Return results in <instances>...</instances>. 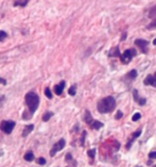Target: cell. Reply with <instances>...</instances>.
Masks as SVG:
<instances>
[{
	"instance_id": "cell-16",
	"label": "cell",
	"mask_w": 156,
	"mask_h": 167,
	"mask_svg": "<svg viewBox=\"0 0 156 167\" xmlns=\"http://www.w3.org/2000/svg\"><path fill=\"white\" fill-rule=\"evenodd\" d=\"M24 160H27V161H33V160H35L33 152H32V151H28V152L24 155Z\"/></svg>"
},
{
	"instance_id": "cell-4",
	"label": "cell",
	"mask_w": 156,
	"mask_h": 167,
	"mask_svg": "<svg viewBox=\"0 0 156 167\" xmlns=\"http://www.w3.org/2000/svg\"><path fill=\"white\" fill-rule=\"evenodd\" d=\"M135 55H137V52H135V49H127V51H125L119 57H121V62L123 63V64H127V63H130L132 61V59L134 57Z\"/></svg>"
},
{
	"instance_id": "cell-9",
	"label": "cell",
	"mask_w": 156,
	"mask_h": 167,
	"mask_svg": "<svg viewBox=\"0 0 156 167\" xmlns=\"http://www.w3.org/2000/svg\"><path fill=\"white\" fill-rule=\"evenodd\" d=\"M133 98H134V101L139 105H145L146 104V98L140 97V96H139V93H138V91H133Z\"/></svg>"
},
{
	"instance_id": "cell-3",
	"label": "cell",
	"mask_w": 156,
	"mask_h": 167,
	"mask_svg": "<svg viewBox=\"0 0 156 167\" xmlns=\"http://www.w3.org/2000/svg\"><path fill=\"white\" fill-rule=\"evenodd\" d=\"M15 121L13 120H2L1 124H0V129L5 133V134H11L15 127Z\"/></svg>"
},
{
	"instance_id": "cell-10",
	"label": "cell",
	"mask_w": 156,
	"mask_h": 167,
	"mask_svg": "<svg viewBox=\"0 0 156 167\" xmlns=\"http://www.w3.org/2000/svg\"><path fill=\"white\" fill-rule=\"evenodd\" d=\"M64 87H65V81H61L60 84L55 85V86H54V92H55V94H56V95H61V94H62Z\"/></svg>"
},
{
	"instance_id": "cell-28",
	"label": "cell",
	"mask_w": 156,
	"mask_h": 167,
	"mask_svg": "<svg viewBox=\"0 0 156 167\" xmlns=\"http://www.w3.org/2000/svg\"><path fill=\"white\" fill-rule=\"evenodd\" d=\"M86 132L84 131L83 132V134H82V138H81V146H84V143H85V137H86Z\"/></svg>"
},
{
	"instance_id": "cell-23",
	"label": "cell",
	"mask_w": 156,
	"mask_h": 167,
	"mask_svg": "<svg viewBox=\"0 0 156 167\" xmlns=\"http://www.w3.org/2000/svg\"><path fill=\"white\" fill-rule=\"evenodd\" d=\"M155 28H156V19L153 20L152 23H149V24L147 25V29H148V30H153V29H155Z\"/></svg>"
},
{
	"instance_id": "cell-31",
	"label": "cell",
	"mask_w": 156,
	"mask_h": 167,
	"mask_svg": "<svg viewBox=\"0 0 156 167\" xmlns=\"http://www.w3.org/2000/svg\"><path fill=\"white\" fill-rule=\"evenodd\" d=\"M123 117V112L122 111H117V113H116V116H115V118L116 119H121Z\"/></svg>"
},
{
	"instance_id": "cell-34",
	"label": "cell",
	"mask_w": 156,
	"mask_h": 167,
	"mask_svg": "<svg viewBox=\"0 0 156 167\" xmlns=\"http://www.w3.org/2000/svg\"><path fill=\"white\" fill-rule=\"evenodd\" d=\"M125 38H126V33H123V36H122V41H123V40H125Z\"/></svg>"
},
{
	"instance_id": "cell-15",
	"label": "cell",
	"mask_w": 156,
	"mask_h": 167,
	"mask_svg": "<svg viewBox=\"0 0 156 167\" xmlns=\"http://www.w3.org/2000/svg\"><path fill=\"white\" fill-rule=\"evenodd\" d=\"M65 161L67 163H70L71 165H73V167H76L77 166V163L73 160V156H71V153H67V156H65Z\"/></svg>"
},
{
	"instance_id": "cell-36",
	"label": "cell",
	"mask_w": 156,
	"mask_h": 167,
	"mask_svg": "<svg viewBox=\"0 0 156 167\" xmlns=\"http://www.w3.org/2000/svg\"><path fill=\"white\" fill-rule=\"evenodd\" d=\"M154 167H156V165H154Z\"/></svg>"
},
{
	"instance_id": "cell-26",
	"label": "cell",
	"mask_w": 156,
	"mask_h": 167,
	"mask_svg": "<svg viewBox=\"0 0 156 167\" xmlns=\"http://www.w3.org/2000/svg\"><path fill=\"white\" fill-rule=\"evenodd\" d=\"M8 37V34L5 31H0V41H4L6 38Z\"/></svg>"
},
{
	"instance_id": "cell-18",
	"label": "cell",
	"mask_w": 156,
	"mask_h": 167,
	"mask_svg": "<svg viewBox=\"0 0 156 167\" xmlns=\"http://www.w3.org/2000/svg\"><path fill=\"white\" fill-rule=\"evenodd\" d=\"M52 117H53L52 111H46V112L44 113V116H42V121H48Z\"/></svg>"
},
{
	"instance_id": "cell-25",
	"label": "cell",
	"mask_w": 156,
	"mask_h": 167,
	"mask_svg": "<svg viewBox=\"0 0 156 167\" xmlns=\"http://www.w3.org/2000/svg\"><path fill=\"white\" fill-rule=\"evenodd\" d=\"M76 85H73L70 88H69V95H71V96H73V95H76Z\"/></svg>"
},
{
	"instance_id": "cell-2",
	"label": "cell",
	"mask_w": 156,
	"mask_h": 167,
	"mask_svg": "<svg viewBox=\"0 0 156 167\" xmlns=\"http://www.w3.org/2000/svg\"><path fill=\"white\" fill-rule=\"evenodd\" d=\"M39 102H40V100H39V96H38L37 93L29 92L28 94L25 95V104L29 108V111H30L31 115H33L36 112V110L38 109Z\"/></svg>"
},
{
	"instance_id": "cell-7",
	"label": "cell",
	"mask_w": 156,
	"mask_h": 167,
	"mask_svg": "<svg viewBox=\"0 0 156 167\" xmlns=\"http://www.w3.org/2000/svg\"><path fill=\"white\" fill-rule=\"evenodd\" d=\"M144 84L145 85H152V86L156 87V72L154 74H149L144 80Z\"/></svg>"
},
{
	"instance_id": "cell-5",
	"label": "cell",
	"mask_w": 156,
	"mask_h": 167,
	"mask_svg": "<svg viewBox=\"0 0 156 167\" xmlns=\"http://www.w3.org/2000/svg\"><path fill=\"white\" fill-rule=\"evenodd\" d=\"M65 146V140L64 138H61V140H59L54 146H53L52 150H51V152H50V155L51 157H54L56 155V152H59V151H61L63 148Z\"/></svg>"
},
{
	"instance_id": "cell-17",
	"label": "cell",
	"mask_w": 156,
	"mask_h": 167,
	"mask_svg": "<svg viewBox=\"0 0 156 167\" xmlns=\"http://www.w3.org/2000/svg\"><path fill=\"white\" fill-rule=\"evenodd\" d=\"M29 0H15L14 6H20V7H25L28 5Z\"/></svg>"
},
{
	"instance_id": "cell-32",
	"label": "cell",
	"mask_w": 156,
	"mask_h": 167,
	"mask_svg": "<svg viewBox=\"0 0 156 167\" xmlns=\"http://www.w3.org/2000/svg\"><path fill=\"white\" fill-rule=\"evenodd\" d=\"M5 100H6V97H5V95H2V96H0V108L4 105L5 103Z\"/></svg>"
},
{
	"instance_id": "cell-13",
	"label": "cell",
	"mask_w": 156,
	"mask_h": 167,
	"mask_svg": "<svg viewBox=\"0 0 156 167\" xmlns=\"http://www.w3.org/2000/svg\"><path fill=\"white\" fill-rule=\"evenodd\" d=\"M108 55L110 57H117V56H121V53H119V48L118 47H113L110 49V52L108 53Z\"/></svg>"
},
{
	"instance_id": "cell-14",
	"label": "cell",
	"mask_w": 156,
	"mask_h": 167,
	"mask_svg": "<svg viewBox=\"0 0 156 167\" xmlns=\"http://www.w3.org/2000/svg\"><path fill=\"white\" fill-rule=\"evenodd\" d=\"M91 128L92 129H99V128H101V127H104V124L101 123V121H99V120H93L92 121V124H91Z\"/></svg>"
},
{
	"instance_id": "cell-33",
	"label": "cell",
	"mask_w": 156,
	"mask_h": 167,
	"mask_svg": "<svg viewBox=\"0 0 156 167\" xmlns=\"http://www.w3.org/2000/svg\"><path fill=\"white\" fill-rule=\"evenodd\" d=\"M0 84L5 86V85H7V80H6L5 78H1V77H0Z\"/></svg>"
},
{
	"instance_id": "cell-29",
	"label": "cell",
	"mask_w": 156,
	"mask_h": 167,
	"mask_svg": "<svg viewBox=\"0 0 156 167\" xmlns=\"http://www.w3.org/2000/svg\"><path fill=\"white\" fill-rule=\"evenodd\" d=\"M37 163H38L39 165H45V164H46V159H45V158H38V159H37Z\"/></svg>"
},
{
	"instance_id": "cell-11",
	"label": "cell",
	"mask_w": 156,
	"mask_h": 167,
	"mask_svg": "<svg viewBox=\"0 0 156 167\" xmlns=\"http://www.w3.org/2000/svg\"><path fill=\"white\" fill-rule=\"evenodd\" d=\"M33 128H35V126L32 125V124H30V125H28V126H25V127H24V129H23L22 136H23V137H27V136L29 135V134L31 133L32 131H33Z\"/></svg>"
},
{
	"instance_id": "cell-35",
	"label": "cell",
	"mask_w": 156,
	"mask_h": 167,
	"mask_svg": "<svg viewBox=\"0 0 156 167\" xmlns=\"http://www.w3.org/2000/svg\"><path fill=\"white\" fill-rule=\"evenodd\" d=\"M153 44H154V45H156V39H154V41H153Z\"/></svg>"
},
{
	"instance_id": "cell-12",
	"label": "cell",
	"mask_w": 156,
	"mask_h": 167,
	"mask_svg": "<svg viewBox=\"0 0 156 167\" xmlns=\"http://www.w3.org/2000/svg\"><path fill=\"white\" fill-rule=\"evenodd\" d=\"M84 120H85V123H86V124H88V125H91V124H92V121L94 120L93 118H92V116H91V112H90L88 110H86V111H85Z\"/></svg>"
},
{
	"instance_id": "cell-1",
	"label": "cell",
	"mask_w": 156,
	"mask_h": 167,
	"mask_svg": "<svg viewBox=\"0 0 156 167\" xmlns=\"http://www.w3.org/2000/svg\"><path fill=\"white\" fill-rule=\"evenodd\" d=\"M96 108L100 113H109L116 108V100L113 96H107L98 102Z\"/></svg>"
},
{
	"instance_id": "cell-8",
	"label": "cell",
	"mask_w": 156,
	"mask_h": 167,
	"mask_svg": "<svg viewBox=\"0 0 156 167\" xmlns=\"http://www.w3.org/2000/svg\"><path fill=\"white\" fill-rule=\"evenodd\" d=\"M140 134H141V129H138L137 132H134L133 134H132V136H131V138H130V141L127 142V144H126V149H130L131 148V146H132V143L135 141V138L137 137H139L140 136Z\"/></svg>"
},
{
	"instance_id": "cell-20",
	"label": "cell",
	"mask_w": 156,
	"mask_h": 167,
	"mask_svg": "<svg viewBox=\"0 0 156 167\" xmlns=\"http://www.w3.org/2000/svg\"><path fill=\"white\" fill-rule=\"evenodd\" d=\"M148 16H149V17H155L156 16V5L153 8H150V11L148 13Z\"/></svg>"
},
{
	"instance_id": "cell-30",
	"label": "cell",
	"mask_w": 156,
	"mask_h": 167,
	"mask_svg": "<svg viewBox=\"0 0 156 167\" xmlns=\"http://www.w3.org/2000/svg\"><path fill=\"white\" fill-rule=\"evenodd\" d=\"M149 158L150 159H156V151H150L149 152Z\"/></svg>"
},
{
	"instance_id": "cell-27",
	"label": "cell",
	"mask_w": 156,
	"mask_h": 167,
	"mask_svg": "<svg viewBox=\"0 0 156 167\" xmlns=\"http://www.w3.org/2000/svg\"><path fill=\"white\" fill-rule=\"evenodd\" d=\"M140 118H141V115H140L139 112H137V113H134L133 117H132V120H133V121H137V120H139Z\"/></svg>"
},
{
	"instance_id": "cell-19",
	"label": "cell",
	"mask_w": 156,
	"mask_h": 167,
	"mask_svg": "<svg viewBox=\"0 0 156 167\" xmlns=\"http://www.w3.org/2000/svg\"><path fill=\"white\" fill-rule=\"evenodd\" d=\"M137 76H138V73H137L135 70H131L130 72L126 74V77H127L129 79H135V78H137Z\"/></svg>"
},
{
	"instance_id": "cell-21",
	"label": "cell",
	"mask_w": 156,
	"mask_h": 167,
	"mask_svg": "<svg viewBox=\"0 0 156 167\" xmlns=\"http://www.w3.org/2000/svg\"><path fill=\"white\" fill-rule=\"evenodd\" d=\"M32 116L33 115L30 113V111H28V110H27V111H24V113H23V116H22V118H23L24 120H27V119H30Z\"/></svg>"
},
{
	"instance_id": "cell-24",
	"label": "cell",
	"mask_w": 156,
	"mask_h": 167,
	"mask_svg": "<svg viewBox=\"0 0 156 167\" xmlns=\"http://www.w3.org/2000/svg\"><path fill=\"white\" fill-rule=\"evenodd\" d=\"M45 95H46V97H47V98H50V100L53 97V94L51 93V89H50L48 87H47V88H45Z\"/></svg>"
},
{
	"instance_id": "cell-6",
	"label": "cell",
	"mask_w": 156,
	"mask_h": 167,
	"mask_svg": "<svg viewBox=\"0 0 156 167\" xmlns=\"http://www.w3.org/2000/svg\"><path fill=\"white\" fill-rule=\"evenodd\" d=\"M134 45H135V46H138V47L141 49V52H142V53L148 52V49H147L148 41H147V40H145V39H135Z\"/></svg>"
},
{
	"instance_id": "cell-22",
	"label": "cell",
	"mask_w": 156,
	"mask_h": 167,
	"mask_svg": "<svg viewBox=\"0 0 156 167\" xmlns=\"http://www.w3.org/2000/svg\"><path fill=\"white\" fill-rule=\"evenodd\" d=\"M95 152H96V150H95V149H91V150H88V151H87V156L90 157L91 159H94V157H95Z\"/></svg>"
}]
</instances>
